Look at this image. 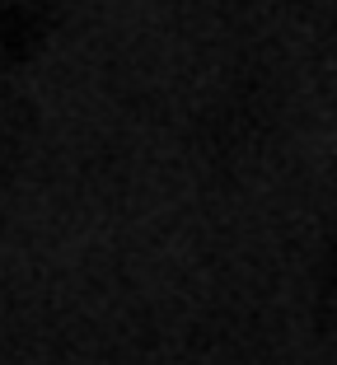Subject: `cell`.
Returning <instances> with one entry per match:
<instances>
[{"label": "cell", "mask_w": 337, "mask_h": 365, "mask_svg": "<svg viewBox=\"0 0 337 365\" xmlns=\"http://www.w3.org/2000/svg\"><path fill=\"white\" fill-rule=\"evenodd\" d=\"M38 5H5L0 10V38H5V47L10 52H24V47H33L38 38H43V24H38Z\"/></svg>", "instance_id": "cell-1"}, {"label": "cell", "mask_w": 337, "mask_h": 365, "mask_svg": "<svg viewBox=\"0 0 337 365\" xmlns=\"http://www.w3.org/2000/svg\"><path fill=\"white\" fill-rule=\"evenodd\" d=\"M318 309L337 323V244H333V253H328V262H323V277H318Z\"/></svg>", "instance_id": "cell-2"}]
</instances>
